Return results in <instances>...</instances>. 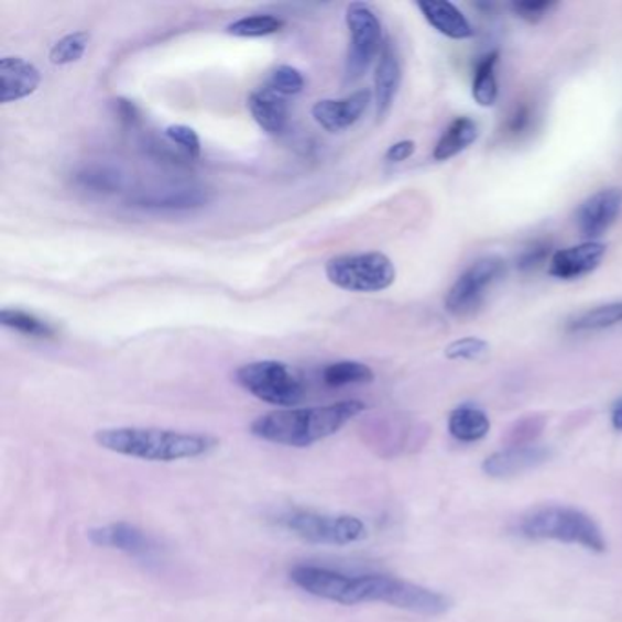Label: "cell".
Instances as JSON below:
<instances>
[{"label":"cell","instance_id":"obj_26","mask_svg":"<svg viewBox=\"0 0 622 622\" xmlns=\"http://www.w3.org/2000/svg\"><path fill=\"white\" fill-rule=\"evenodd\" d=\"M285 22L274 15H250L230 22L227 33L234 37L258 39L282 32Z\"/></svg>","mask_w":622,"mask_h":622},{"label":"cell","instance_id":"obj_31","mask_svg":"<svg viewBox=\"0 0 622 622\" xmlns=\"http://www.w3.org/2000/svg\"><path fill=\"white\" fill-rule=\"evenodd\" d=\"M490 352V343L474 336L462 338V340L452 341L446 347V357L449 360H468L474 362L484 358Z\"/></svg>","mask_w":622,"mask_h":622},{"label":"cell","instance_id":"obj_38","mask_svg":"<svg viewBox=\"0 0 622 622\" xmlns=\"http://www.w3.org/2000/svg\"><path fill=\"white\" fill-rule=\"evenodd\" d=\"M612 424L618 432H622V396L615 400L612 407Z\"/></svg>","mask_w":622,"mask_h":622},{"label":"cell","instance_id":"obj_13","mask_svg":"<svg viewBox=\"0 0 622 622\" xmlns=\"http://www.w3.org/2000/svg\"><path fill=\"white\" fill-rule=\"evenodd\" d=\"M371 102V91L358 90L343 99H325L313 107V118L327 132L336 133L351 128L362 119Z\"/></svg>","mask_w":622,"mask_h":622},{"label":"cell","instance_id":"obj_22","mask_svg":"<svg viewBox=\"0 0 622 622\" xmlns=\"http://www.w3.org/2000/svg\"><path fill=\"white\" fill-rule=\"evenodd\" d=\"M499 57V52H491V54L484 55L474 68L473 99L479 107H493L499 99V80H496Z\"/></svg>","mask_w":622,"mask_h":622},{"label":"cell","instance_id":"obj_35","mask_svg":"<svg viewBox=\"0 0 622 622\" xmlns=\"http://www.w3.org/2000/svg\"><path fill=\"white\" fill-rule=\"evenodd\" d=\"M415 141H399V143H394L393 146L388 150L385 160H388L389 163H402V161L410 160L411 155L415 154Z\"/></svg>","mask_w":622,"mask_h":622},{"label":"cell","instance_id":"obj_36","mask_svg":"<svg viewBox=\"0 0 622 622\" xmlns=\"http://www.w3.org/2000/svg\"><path fill=\"white\" fill-rule=\"evenodd\" d=\"M118 112L123 119L124 123L135 124L139 121V110L133 102L127 101V99H119L118 101Z\"/></svg>","mask_w":622,"mask_h":622},{"label":"cell","instance_id":"obj_5","mask_svg":"<svg viewBox=\"0 0 622 622\" xmlns=\"http://www.w3.org/2000/svg\"><path fill=\"white\" fill-rule=\"evenodd\" d=\"M276 524L305 543L349 546L368 537V526L354 515H327L316 511L288 510L276 516Z\"/></svg>","mask_w":622,"mask_h":622},{"label":"cell","instance_id":"obj_12","mask_svg":"<svg viewBox=\"0 0 622 622\" xmlns=\"http://www.w3.org/2000/svg\"><path fill=\"white\" fill-rule=\"evenodd\" d=\"M552 455L554 452L549 451L548 447L535 446V444L524 447H504L485 458L482 469L491 479H510V477L541 468L544 463L549 462Z\"/></svg>","mask_w":622,"mask_h":622},{"label":"cell","instance_id":"obj_17","mask_svg":"<svg viewBox=\"0 0 622 622\" xmlns=\"http://www.w3.org/2000/svg\"><path fill=\"white\" fill-rule=\"evenodd\" d=\"M418 10L436 32L446 35V37L455 39V41H466L473 37V26L468 21V17L458 10L457 6L451 2H418Z\"/></svg>","mask_w":622,"mask_h":622},{"label":"cell","instance_id":"obj_23","mask_svg":"<svg viewBox=\"0 0 622 622\" xmlns=\"http://www.w3.org/2000/svg\"><path fill=\"white\" fill-rule=\"evenodd\" d=\"M324 383L329 388H346V385H357V383L373 382V369L362 362H346L330 363L324 369Z\"/></svg>","mask_w":622,"mask_h":622},{"label":"cell","instance_id":"obj_21","mask_svg":"<svg viewBox=\"0 0 622 622\" xmlns=\"http://www.w3.org/2000/svg\"><path fill=\"white\" fill-rule=\"evenodd\" d=\"M479 139V124L471 118H457L436 143L433 157L436 161H449L455 155L468 150Z\"/></svg>","mask_w":622,"mask_h":622},{"label":"cell","instance_id":"obj_11","mask_svg":"<svg viewBox=\"0 0 622 622\" xmlns=\"http://www.w3.org/2000/svg\"><path fill=\"white\" fill-rule=\"evenodd\" d=\"M86 537L96 548L116 549L138 559H152L157 554L154 538L128 522H112L107 526L91 527Z\"/></svg>","mask_w":622,"mask_h":622},{"label":"cell","instance_id":"obj_2","mask_svg":"<svg viewBox=\"0 0 622 622\" xmlns=\"http://www.w3.org/2000/svg\"><path fill=\"white\" fill-rule=\"evenodd\" d=\"M365 410L368 405L362 400H343L304 410L272 411L255 418L250 424V433L277 446L304 449L336 435Z\"/></svg>","mask_w":622,"mask_h":622},{"label":"cell","instance_id":"obj_1","mask_svg":"<svg viewBox=\"0 0 622 622\" xmlns=\"http://www.w3.org/2000/svg\"><path fill=\"white\" fill-rule=\"evenodd\" d=\"M291 582L309 596L341 607H354L363 602H383L405 612L436 618L449 612L451 599L440 591L393 575H347L336 569L299 564L291 569Z\"/></svg>","mask_w":622,"mask_h":622},{"label":"cell","instance_id":"obj_30","mask_svg":"<svg viewBox=\"0 0 622 622\" xmlns=\"http://www.w3.org/2000/svg\"><path fill=\"white\" fill-rule=\"evenodd\" d=\"M544 418L541 416H530L524 421L516 422L505 436L508 447L533 446L538 436L543 435Z\"/></svg>","mask_w":622,"mask_h":622},{"label":"cell","instance_id":"obj_4","mask_svg":"<svg viewBox=\"0 0 622 622\" xmlns=\"http://www.w3.org/2000/svg\"><path fill=\"white\" fill-rule=\"evenodd\" d=\"M522 537L533 541H557L604 554L607 538L590 515L569 505H543L522 516L519 522Z\"/></svg>","mask_w":622,"mask_h":622},{"label":"cell","instance_id":"obj_37","mask_svg":"<svg viewBox=\"0 0 622 622\" xmlns=\"http://www.w3.org/2000/svg\"><path fill=\"white\" fill-rule=\"evenodd\" d=\"M530 123V112H527V108H521V110H516L515 116L510 119V130L513 133H519L524 130Z\"/></svg>","mask_w":622,"mask_h":622},{"label":"cell","instance_id":"obj_29","mask_svg":"<svg viewBox=\"0 0 622 622\" xmlns=\"http://www.w3.org/2000/svg\"><path fill=\"white\" fill-rule=\"evenodd\" d=\"M266 88L276 91L277 96L287 97L296 96L305 88L304 75L299 69L282 64L277 68L272 69Z\"/></svg>","mask_w":622,"mask_h":622},{"label":"cell","instance_id":"obj_25","mask_svg":"<svg viewBox=\"0 0 622 622\" xmlns=\"http://www.w3.org/2000/svg\"><path fill=\"white\" fill-rule=\"evenodd\" d=\"M75 182L80 188L99 194H113L123 187V176L112 166L91 165L77 172Z\"/></svg>","mask_w":622,"mask_h":622},{"label":"cell","instance_id":"obj_20","mask_svg":"<svg viewBox=\"0 0 622 622\" xmlns=\"http://www.w3.org/2000/svg\"><path fill=\"white\" fill-rule=\"evenodd\" d=\"M449 433L452 438L463 444L479 441L488 436L491 429V422L484 411L474 405H460L449 415Z\"/></svg>","mask_w":622,"mask_h":622},{"label":"cell","instance_id":"obj_7","mask_svg":"<svg viewBox=\"0 0 622 622\" xmlns=\"http://www.w3.org/2000/svg\"><path fill=\"white\" fill-rule=\"evenodd\" d=\"M234 378L240 388L265 404L293 410V405L304 400V383L287 363L276 360L247 363L236 371Z\"/></svg>","mask_w":622,"mask_h":622},{"label":"cell","instance_id":"obj_16","mask_svg":"<svg viewBox=\"0 0 622 622\" xmlns=\"http://www.w3.org/2000/svg\"><path fill=\"white\" fill-rule=\"evenodd\" d=\"M402 68L399 54L391 41H385L378 57L377 74H374V99H377V116L380 119L388 116L393 107L394 97L399 94Z\"/></svg>","mask_w":622,"mask_h":622},{"label":"cell","instance_id":"obj_15","mask_svg":"<svg viewBox=\"0 0 622 622\" xmlns=\"http://www.w3.org/2000/svg\"><path fill=\"white\" fill-rule=\"evenodd\" d=\"M41 72L35 64L22 57H2L0 59V101H21L37 91L41 86Z\"/></svg>","mask_w":622,"mask_h":622},{"label":"cell","instance_id":"obj_32","mask_svg":"<svg viewBox=\"0 0 622 622\" xmlns=\"http://www.w3.org/2000/svg\"><path fill=\"white\" fill-rule=\"evenodd\" d=\"M166 138L171 139L172 143L177 144L190 160H197L201 155V141H199V135L194 128L185 127V124H172V127L166 128Z\"/></svg>","mask_w":622,"mask_h":622},{"label":"cell","instance_id":"obj_19","mask_svg":"<svg viewBox=\"0 0 622 622\" xmlns=\"http://www.w3.org/2000/svg\"><path fill=\"white\" fill-rule=\"evenodd\" d=\"M207 201V190L197 187L152 192L149 196H139L133 199L138 207L155 208V210H190V208L203 207Z\"/></svg>","mask_w":622,"mask_h":622},{"label":"cell","instance_id":"obj_24","mask_svg":"<svg viewBox=\"0 0 622 622\" xmlns=\"http://www.w3.org/2000/svg\"><path fill=\"white\" fill-rule=\"evenodd\" d=\"M622 321V302L615 304L599 305L596 309H588L577 314L569 321V330L585 332V330H602Z\"/></svg>","mask_w":622,"mask_h":622},{"label":"cell","instance_id":"obj_14","mask_svg":"<svg viewBox=\"0 0 622 622\" xmlns=\"http://www.w3.org/2000/svg\"><path fill=\"white\" fill-rule=\"evenodd\" d=\"M604 255L607 245L601 241H585L580 245L557 250L549 260V274L566 282L579 280L596 271Z\"/></svg>","mask_w":622,"mask_h":622},{"label":"cell","instance_id":"obj_27","mask_svg":"<svg viewBox=\"0 0 622 622\" xmlns=\"http://www.w3.org/2000/svg\"><path fill=\"white\" fill-rule=\"evenodd\" d=\"M0 321L4 327L21 332V335L32 336V338H54L55 330L52 325L43 319L26 313V310L4 309L0 313Z\"/></svg>","mask_w":622,"mask_h":622},{"label":"cell","instance_id":"obj_33","mask_svg":"<svg viewBox=\"0 0 622 622\" xmlns=\"http://www.w3.org/2000/svg\"><path fill=\"white\" fill-rule=\"evenodd\" d=\"M555 2L549 0H527V2H515L511 4V10L515 11L516 17H521L527 22H538L554 10Z\"/></svg>","mask_w":622,"mask_h":622},{"label":"cell","instance_id":"obj_3","mask_svg":"<svg viewBox=\"0 0 622 622\" xmlns=\"http://www.w3.org/2000/svg\"><path fill=\"white\" fill-rule=\"evenodd\" d=\"M97 446L146 462H177L205 457L218 449L216 436L157 427H107L94 435Z\"/></svg>","mask_w":622,"mask_h":622},{"label":"cell","instance_id":"obj_18","mask_svg":"<svg viewBox=\"0 0 622 622\" xmlns=\"http://www.w3.org/2000/svg\"><path fill=\"white\" fill-rule=\"evenodd\" d=\"M249 110L255 123L265 132L282 133L287 127L288 108L282 96L271 88H258L249 96Z\"/></svg>","mask_w":622,"mask_h":622},{"label":"cell","instance_id":"obj_6","mask_svg":"<svg viewBox=\"0 0 622 622\" xmlns=\"http://www.w3.org/2000/svg\"><path fill=\"white\" fill-rule=\"evenodd\" d=\"M325 274L332 285L349 293H380L396 280L393 261L382 252L335 255L327 261Z\"/></svg>","mask_w":622,"mask_h":622},{"label":"cell","instance_id":"obj_9","mask_svg":"<svg viewBox=\"0 0 622 622\" xmlns=\"http://www.w3.org/2000/svg\"><path fill=\"white\" fill-rule=\"evenodd\" d=\"M346 22L351 33L346 79L357 80L368 72L374 57L382 52V22L373 8L363 2H352L347 6Z\"/></svg>","mask_w":622,"mask_h":622},{"label":"cell","instance_id":"obj_34","mask_svg":"<svg viewBox=\"0 0 622 622\" xmlns=\"http://www.w3.org/2000/svg\"><path fill=\"white\" fill-rule=\"evenodd\" d=\"M549 247L546 243H535L530 249L524 250L519 255V269L522 271H533L537 266L543 265L546 258H548Z\"/></svg>","mask_w":622,"mask_h":622},{"label":"cell","instance_id":"obj_10","mask_svg":"<svg viewBox=\"0 0 622 622\" xmlns=\"http://www.w3.org/2000/svg\"><path fill=\"white\" fill-rule=\"evenodd\" d=\"M622 212V188H602L588 197L577 210V227L588 241L607 234Z\"/></svg>","mask_w":622,"mask_h":622},{"label":"cell","instance_id":"obj_28","mask_svg":"<svg viewBox=\"0 0 622 622\" xmlns=\"http://www.w3.org/2000/svg\"><path fill=\"white\" fill-rule=\"evenodd\" d=\"M88 43H90V33L88 32H75L64 35L63 39H59L54 44V48L50 50V61L57 64V66L77 63L85 55Z\"/></svg>","mask_w":622,"mask_h":622},{"label":"cell","instance_id":"obj_8","mask_svg":"<svg viewBox=\"0 0 622 622\" xmlns=\"http://www.w3.org/2000/svg\"><path fill=\"white\" fill-rule=\"evenodd\" d=\"M504 276L505 261L499 255H488L474 261L449 288L446 309L458 318L471 316L484 305L491 288Z\"/></svg>","mask_w":622,"mask_h":622}]
</instances>
